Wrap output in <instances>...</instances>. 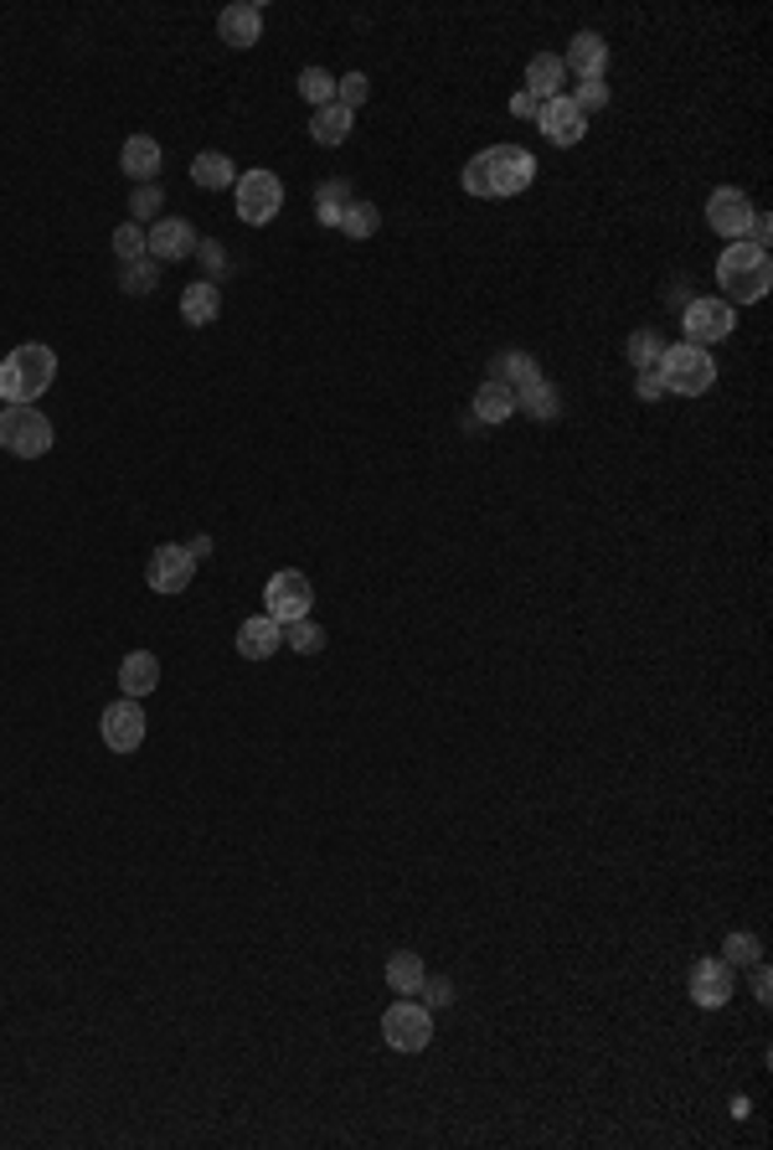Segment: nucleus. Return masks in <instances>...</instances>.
<instances>
[{
	"label": "nucleus",
	"instance_id": "obj_32",
	"mask_svg": "<svg viewBox=\"0 0 773 1150\" xmlns=\"http://www.w3.org/2000/svg\"><path fill=\"white\" fill-rule=\"evenodd\" d=\"M284 635H289V650H299V656H315V650H326V629L315 625V619H289V625H284Z\"/></svg>",
	"mask_w": 773,
	"mask_h": 1150
},
{
	"label": "nucleus",
	"instance_id": "obj_25",
	"mask_svg": "<svg viewBox=\"0 0 773 1150\" xmlns=\"http://www.w3.org/2000/svg\"><path fill=\"white\" fill-rule=\"evenodd\" d=\"M346 135H351V109H341V104H326V109H315V120H310V140L315 145H346Z\"/></svg>",
	"mask_w": 773,
	"mask_h": 1150
},
{
	"label": "nucleus",
	"instance_id": "obj_39",
	"mask_svg": "<svg viewBox=\"0 0 773 1150\" xmlns=\"http://www.w3.org/2000/svg\"><path fill=\"white\" fill-rule=\"evenodd\" d=\"M567 99H573L583 114H588V109H604L609 104V83H604V78H588V83H578V93H567Z\"/></svg>",
	"mask_w": 773,
	"mask_h": 1150
},
{
	"label": "nucleus",
	"instance_id": "obj_15",
	"mask_svg": "<svg viewBox=\"0 0 773 1150\" xmlns=\"http://www.w3.org/2000/svg\"><path fill=\"white\" fill-rule=\"evenodd\" d=\"M732 990H738V980H732L728 959H697V971H691V1002L717 1012V1006L732 1002Z\"/></svg>",
	"mask_w": 773,
	"mask_h": 1150
},
{
	"label": "nucleus",
	"instance_id": "obj_6",
	"mask_svg": "<svg viewBox=\"0 0 773 1150\" xmlns=\"http://www.w3.org/2000/svg\"><path fill=\"white\" fill-rule=\"evenodd\" d=\"M382 1037H386V1047H398V1053H423V1047L433 1043V1012L418 1002V996H402V1002L382 1016Z\"/></svg>",
	"mask_w": 773,
	"mask_h": 1150
},
{
	"label": "nucleus",
	"instance_id": "obj_27",
	"mask_svg": "<svg viewBox=\"0 0 773 1150\" xmlns=\"http://www.w3.org/2000/svg\"><path fill=\"white\" fill-rule=\"evenodd\" d=\"M516 392V408L521 413H532V419H557V392H552V382H542V377H532V382H521Z\"/></svg>",
	"mask_w": 773,
	"mask_h": 1150
},
{
	"label": "nucleus",
	"instance_id": "obj_42",
	"mask_svg": "<svg viewBox=\"0 0 773 1150\" xmlns=\"http://www.w3.org/2000/svg\"><path fill=\"white\" fill-rule=\"evenodd\" d=\"M635 392H640L645 403H655V398L666 392V382H660V372H640V382H635Z\"/></svg>",
	"mask_w": 773,
	"mask_h": 1150
},
{
	"label": "nucleus",
	"instance_id": "obj_45",
	"mask_svg": "<svg viewBox=\"0 0 773 1150\" xmlns=\"http://www.w3.org/2000/svg\"><path fill=\"white\" fill-rule=\"evenodd\" d=\"M186 553H192L196 563H202V557H212V537H192V542H186Z\"/></svg>",
	"mask_w": 773,
	"mask_h": 1150
},
{
	"label": "nucleus",
	"instance_id": "obj_44",
	"mask_svg": "<svg viewBox=\"0 0 773 1150\" xmlns=\"http://www.w3.org/2000/svg\"><path fill=\"white\" fill-rule=\"evenodd\" d=\"M536 109H542V104H536V99H532V93H526V89H521L516 99H511V114H516V120H532Z\"/></svg>",
	"mask_w": 773,
	"mask_h": 1150
},
{
	"label": "nucleus",
	"instance_id": "obj_31",
	"mask_svg": "<svg viewBox=\"0 0 773 1150\" xmlns=\"http://www.w3.org/2000/svg\"><path fill=\"white\" fill-rule=\"evenodd\" d=\"M155 279H161V264H155V258H130V264H124V274H120V285L130 289V295H150V289H155Z\"/></svg>",
	"mask_w": 773,
	"mask_h": 1150
},
{
	"label": "nucleus",
	"instance_id": "obj_14",
	"mask_svg": "<svg viewBox=\"0 0 773 1150\" xmlns=\"http://www.w3.org/2000/svg\"><path fill=\"white\" fill-rule=\"evenodd\" d=\"M196 227L192 223H181V217H161V223L150 227V238H145V254L155 258V264H181V258H192L196 254Z\"/></svg>",
	"mask_w": 773,
	"mask_h": 1150
},
{
	"label": "nucleus",
	"instance_id": "obj_16",
	"mask_svg": "<svg viewBox=\"0 0 773 1150\" xmlns=\"http://www.w3.org/2000/svg\"><path fill=\"white\" fill-rule=\"evenodd\" d=\"M217 37H223L227 47H254L258 37H264V6H248V0H238V6H227L223 16H217Z\"/></svg>",
	"mask_w": 773,
	"mask_h": 1150
},
{
	"label": "nucleus",
	"instance_id": "obj_17",
	"mask_svg": "<svg viewBox=\"0 0 773 1150\" xmlns=\"http://www.w3.org/2000/svg\"><path fill=\"white\" fill-rule=\"evenodd\" d=\"M279 645H284V625H279V619H268V614L243 619V629H238V656L243 660H268Z\"/></svg>",
	"mask_w": 773,
	"mask_h": 1150
},
{
	"label": "nucleus",
	"instance_id": "obj_19",
	"mask_svg": "<svg viewBox=\"0 0 773 1150\" xmlns=\"http://www.w3.org/2000/svg\"><path fill=\"white\" fill-rule=\"evenodd\" d=\"M567 83V68L557 52H536L532 62H526V93H532L536 104H547V99H557Z\"/></svg>",
	"mask_w": 773,
	"mask_h": 1150
},
{
	"label": "nucleus",
	"instance_id": "obj_28",
	"mask_svg": "<svg viewBox=\"0 0 773 1150\" xmlns=\"http://www.w3.org/2000/svg\"><path fill=\"white\" fill-rule=\"evenodd\" d=\"M351 207V186L346 181H326L320 192H315V217L326 227H341V212Z\"/></svg>",
	"mask_w": 773,
	"mask_h": 1150
},
{
	"label": "nucleus",
	"instance_id": "obj_9",
	"mask_svg": "<svg viewBox=\"0 0 773 1150\" xmlns=\"http://www.w3.org/2000/svg\"><path fill=\"white\" fill-rule=\"evenodd\" d=\"M707 223H712V233H722V238L748 243V227H753V202H748L738 186H717V192L707 196Z\"/></svg>",
	"mask_w": 773,
	"mask_h": 1150
},
{
	"label": "nucleus",
	"instance_id": "obj_23",
	"mask_svg": "<svg viewBox=\"0 0 773 1150\" xmlns=\"http://www.w3.org/2000/svg\"><path fill=\"white\" fill-rule=\"evenodd\" d=\"M192 181L207 186V192H223V186H238V165L227 161L223 150H202L192 161Z\"/></svg>",
	"mask_w": 773,
	"mask_h": 1150
},
{
	"label": "nucleus",
	"instance_id": "obj_1",
	"mask_svg": "<svg viewBox=\"0 0 773 1150\" xmlns=\"http://www.w3.org/2000/svg\"><path fill=\"white\" fill-rule=\"evenodd\" d=\"M464 192L485 196V202H501V196H521L536 181V155L521 145H491L480 150L475 161L464 165Z\"/></svg>",
	"mask_w": 773,
	"mask_h": 1150
},
{
	"label": "nucleus",
	"instance_id": "obj_11",
	"mask_svg": "<svg viewBox=\"0 0 773 1150\" xmlns=\"http://www.w3.org/2000/svg\"><path fill=\"white\" fill-rule=\"evenodd\" d=\"M192 578H196V557L186 553V547L165 542V547H155V553H150L145 583L155 588V594H181V588H186Z\"/></svg>",
	"mask_w": 773,
	"mask_h": 1150
},
{
	"label": "nucleus",
	"instance_id": "obj_43",
	"mask_svg": "<svg viewBox=\"0 0 773 1150\" xmlns=\"http://www.w3.org/2000/svg\"><path fill=\"white\" fill-rule=\"evenodd\" d=\"M753 996H759V1002H773V980H769V971H763V959L753 965Z\"/></svg>",
	"mask_w": 773,
	"mask_h": 1150
},
{
	"label": "nucleus",
	"instance_id": "obj_8",
	"mask_svg": "<svg viewBox=\"0 0 773 1150\" xmlns=\"http://www.w3.org/2000/svg\"><path fill=\"white\" fill-rule=\"evenodd\" d=\"M310 604H315V588H310V578H305L299 568H284V573L268 578V588H264V614H268V619H279V625L305 619Z\"/></svg>",
	"mask_w": 773,
	"mask_h": 1150
},
{
	"label": "nucleus",
	"instance_id": "obj_2",
	"mask_svg": "<svg viewBox=\"0 0 773 1150\" xmlns=\"http://www.w3.org/2000/svg\"><path fill=\"white\" fill-rule=\"evenodd\" d=\"M717 289L728 295V305H759L773 289V258L753 243H732L717 258Z\"/></svg>",
	"mask_w": 773,
	"mask_h": 1150
},
{
	"label": "nucleus",
	"instance_id": "obj_29",
	"mask_svg": "<svg viewBox=\"0 0 773 1150\" xmlns=\"http://www.w3.org/2000/svg\"><path fill=\"white\" fill-rule=\"evenodd\" d=\"M377 227H382V212H377L372 202H351V207L341 212V233H346V238L361 243V238H372Z\"/></svg>",
	"mask_w": 773,
	"mask_h": 1150
},
{
	"label": "nucleus",
	"instance_id": "obj_41",
	"mask_svg": "<svg viewBox=\"0 0 773 1150\" xmlns=\"http://www.w3.org/2000/svg\"><path fill=\"white\" fill-rule=\"evenodd\" d=\"M418 996H423V1006H449L454 1002V980H423V990H418Z\"/></svg>",
	"mask_w": 773,
	"mask_h": 1150
},
{
	"label": "nucleus",
	"instance_id": "obj_33",
	"mask_svg": "<svg viewBox=\"0 0 773 1150\" xmlns=\"http://www.w3.org/2000/svg\"><path fill=\"white\" fill-rule=\"evenodd\" d=\"M532 377H542V372H536V361L526 357V351H506V357H495V382H506V388L516 382V388H521V382H532Z\"/></svg>",
	"mask_w": 773,
	"mask_h": 1150
},
{
	"label": "nucleus",
	"instance_id": "obj_40",
	"mask_svg": "<svg viewBox=\"0 0 773 1150\" xmlns=\"http://www.w3.org/2000/svg\"><path fill=\"white\" fill-rule=\"evenodd\" d=\"M196 258H202V264H207V269H212V285H217V279H223V274H227L223 243H196Z\"/></svg>",
	"mask_w": 773,
	"mask_h": 1150
},
{
	"label": "nucleus",
	"instance_id": "obj_38",
	"mask_svg": "<svg viewBox=\"0 0 773 1150\" xmlns=\"http://www.w3.org/2000/svg\"><path fill=\"white\" fill-rule=\"evenodd\" d=\"M114 254H120V264H130V258H145V233L134 223L114 227Z\"/></svg>",
	"mask_w": 773,
	"mask_h": 1150
},
{
	"label": "nucleus",
	"instance_id": "obj_10",
	"mask_svg": "<svg viewBox=\"0 0 773 1150\" xmlns=\"http://www.w3.org/2000/svg\"><path fill=\"white\" fill-rule=\"evenodd\" d=\"M104 743L114 748V753H134V748L145 743V707L134 702V697H120V702L104 707Z\"/></svg>",
	"mask_w": 773,
	"mask_h": 1150
},
{
	"label": "nucleus",
	"instance_id": "obj_30",
	"mask_svg": "<svg viewBox=\"0 0 773 1150\" xmlns=\"http://www.w3.org/2000/svg\"><path fill=\"white\" fill-rule=\"evenodd\" d=\"M660 357H666V346H660L655 330H635V336H629V367H635V372H655Z\"/></svg>",
	"mask_w": 773,
	"mask_h": 1150
},
{
	"label": "nucleus",
	"instance_id": "obj_3",
	"mask_svg": "<svg viewBox=\"0 0 773 1150\" xmlns=\"http://www.w3.org/2000/svg\"><path fill=\"white\" fill-rule=\"evenodd\" d=\"M52 382H58V357L42 341L16 346L11 357L0 361V398L6 403H37Z\"/></svg>",
	"mask_w": 773,
	"mask_h": 1150
},
{
	"label": "nucleus",
	"instance_id": "obj_35",
	"mask_svg": "<svg viewBox=\"0 0 773 1150\" xmlns=\"http://www.w3.org/2000/svg\"><path fill=\"white\" fill-rule=\"evenodd\" d=\"M722 959H728V965H759V959H763L759 934H728V944H722Z\"/></svg>",
	"mask_w": 773,
	"mask_h": 1150
},
{
	"label": "nucleus",
	"instance_id": "obj_12",
	"mask_svg": "<svg viewBox=\"0 0 773 1150\" xmlns=\"http://www.w3.org/2000/svg\"><path fill=\"white\" fill-rule=\"evenodd\" d=\"M536 124H542V135L552 140V145H578L583 135H588V114H583L567 93H557V99H547V104L536 109Z\"/></svg>",
	"mask_w": 773,
	"mask_h": 1150
},
{
	"label": "nucleus",
	"instance_id": "obj_18",
	"mask_svg": "<svg viewBox=\"0 0 773 1150\" xmlns=\"http://www.w3.org/2000/svg\"><path fill=\"white\" fill-rule=\"evenodd\" d=\"M604 62H609V42H604L598 31H578V37H573V47H567L563 68H573V73L588 83V78H604Z\"/></svg>",
	"mask_w": 773,
	"mask_h": 1150
},
{
	"label": "nucleus",
	"instance_id": "obj_7",
	"mask_svg": "<svg viewBox=\"0 0 773 1150\" xmlns=\"http://www.w3.org/2000/svg\"><path fill=\"white\" fill-rule=\"evenodd\" d=\"M279 207H284V181L274 171H248V176H238V217L248 227L274 223Z\"/></svg>",
	"mask_w": 773,
	"mask_h": 1150
},
{
	"label": "nucleus",
	"instance_id": "obj_20",
	"mask_svg": "<svg viewBox=\"0 0 773 1150\" xmlns=\"http://www.w3.org/2000/svg\"><path fill=\"white\" fill-rule=\"evenodd\" d=\"M120 165H124V176H130V181L150 186V181L161 176V145H155L150 135H130V140H124V150H120Z\"/></svg>",
	"mask_w": 773,
	"mask_h": 1150
},
{
	"label": "nucleus",
	"instance_id": "obj_37",
	"mask_svg": "<svg viewBox=\"0 0 773 1150\" xmlns=\"http://www.w3.org/2000/svg\"><path fill=\"white\" fill-rule=\"evenodd\" d=\"M161 207H165V192L150 181V186H134V196H130V212L140 217V223H150V217H161Z\"/></svg>",
	"mask_w": 773,
	"mask_h": 1150
},
{
	"label": "nucleus",
	"instance_id": "obj_26",
	"mask_svg": "<svg viewBox=\"0 0 773 1150\" xmlns=\"http://www.w3.org/2000/svg\"><path fill=\"white\" fill-rule=\"evenodd\" d=\"M511 413H516V392L506 388V382H485V388L475 392V419L480 423H506Z\"/></svg>",
	"mask_w": 773,
	"mask_h": 1150
},
{
	"label": "nucleus",
	"instance_id": "obj_36",
	"mask_svg": "<svg viewBox=\"0 0 773 1150\" xmlns=\"http://www.w3.org/2000/svg\"><path fill=\"white\" fill-rule=\"evenodd\" d=\"M367 93H372V83H367V73H346V78H336V104H341V109H351V114H357V109L367 104Z\"/></svg>",
	"mask_w": 773,
	"mask_h": 1150
},
{
	"label": "nucleus",
	"instance_id": "obj_34",
	"mask_svg": "<svg viewBox=\"0 0 773 1150\" xmlns=\"http://www.w3.org/2000/svg\"><path fill=\"white\" fill-rule=\"evenodd\" d=\"M299 93H305L315 109H326V104H336V78H330L326 68H305V73H299Z\"/></svg>",
	"mask_w": 773,
	"mask_h": 1150
},
{
	"label": "nucleus",
	"instance_id": "obj_22",
	"mask_svg": "<svg viewBox=\"0 0 773 1150\" xmlns=\"http://www.w3.org/2000/svg\"><path fill=\"white\" fill-rule=\"evenodd\" d=\"M181 315H186V326H212V320L223 315V289L212 285V279L192 285L186 295H181Z\"/></svg>",
	"mask_w": 773,
	"mask_h": 1150
},
{
	"label": "nucleus",
	"instance_id": "obj_5",
	"mask_svg": "<svg viewBox=\"0 0 773 1150\" xmlns=\"http://www.w3.org/2000/svg\"><path fill=\"white\" fill-rule=\"evenodd\" d=\"M0 449L16 460H42L52 449V423L31 403H6L0 408Z\"/></svg>",
	"mask_w": 773,
	"mask_h": 1150
},
{
	"label": "nucleus",
	"instance_id": "obj_4",
	"mask_svg": "<svg viewBox=\"0 0 773 1150\" xmlns=\"http://www.w3.org/2000/svg\"><path fill=\"white\" fill-rule=\"evenodd\" d=\"M660 382H666V392H681V398H701V392L717 382V361L707 346H666V357H660Z\"/></svg>",
	"mask_w": 773,
	"mask_h": 1150
},
{
	"label": "nucleus",
	"instance_id": "obj_21",
	"mask_svg": "<svg viewBox=\"0 0 773 1150\" xmlns=\"http://www.w3.org/2000/svg\"><path fill=\"white\" fill-rule=\"evenodd\" d=\"M120 687H124V697H150V691L161 687V660L150 656V650H130L120 660Z\"/></svg>",
	"mask_w": 773,
	"mask_h": 1150
},
{
	"label": "nucleus",
	"instance_id": "obj_13",
	"mask_svg": "<svg viewBox=\"0 0 773 1150\" xmlns=\"http://www.w3.org/2000/svg\"><path fill=\"white\" fill-rule=\"evenodd\" d=\"M732 336V305L728 299H697L686 305V341L691 346H717Z\"/></svg>",
	"mask_w": 773,
	"mask_h": 1150
},
{
	"label": "nucleus",
	"instance_id": "obj_24",
	"mask_svg": "<svg viewBox=\"0 0 773 1150\" xmlns=\"http://www.w3.org/2000/svg\"><path fill=\"white\" fill-rule=\"evenodd\" d=\"M423 980H429V971H423V959L413 949H398V955L386 959V986L398 990V996H418Z\"/></svg>",
	"mask_w": 773,
	"mask_h": 1150
}]
</instances>
